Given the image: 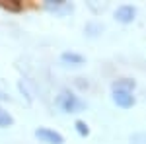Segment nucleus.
Wrapping results in <instances>:
<instances>
[{"label": "nucleus", "instance_id": "obj_1", "mask_svg": "<svg viewBox=\"0 0 146 144\" xmlns=\"http://www.w3.org/2000/svg\"><path fill=\"white\" fill-rule=\"evenodd\" d=\"M55 105L60 111H64V113H78V111L86 109V103L68 88H62L58 92V96H56V100H55Z\"/></svg>", "mask_w": 146, "mask_h": 144}, {"label": "nucleus", "instance_id": "obj_2", "mask_svg": "<svg viewBox=\"0 0 146 144\" xmlns=\"http://www.w3.org/2000/svg\"><path fill=\"white\" fill-rule=\"evenodd\" d=\"M35 136L45 144H64V136L62 134L53 131V129H47V127L35 129Z\"/></svg>", "mask_w": 146, "mask_h": 144}, {"label": "nucleus", "instance_id": "obj_3", "mask_svg": "<svg viewBox=\"0 0 146 144\" xmlns=\"http://www.w3.org/2000/svg\"><path fill=\"white\" fill-rule=\"evenodd\" d=\"M111 98H113V103L121 109H131L136 103V98L133 96V92H125V90H113Z\"/></svg>", "mask_w": 146, "mask_h": 144}, {"label": "nucleus", "instance_id": "obj_4", "mask_svg": "<svg viewBox=\"0 0 146 144\" xmlns=\"http://www.w3.org/2000/svg\"><path fill=\"white\" fill-rule=\"evenodd\" d=\"M136 18V6L133 4H121L117 10H115V20L119 23H133Z\"/></svg>", "mask_w": 146, "mask_h": 144}, {"label": "nucleus", "instance_id": "obj_5", "mask_svg": "<svg viewBox=\"0 0 146 144\" xmlns=\"http://www.w3.org/2000/svg\"><path fill=\"white\" fill-rule=\"evenodd\" d=\"M45 8L49 12H55V14H68V12H72L74 6L68 4L66 0H47Z\"/></svg>", "mask_w": 146, "mask_h": 144}, {"label": "nucleus", "instance_id": "obj_6", "mask_svg": "<svg viewBox=\"0 0 146 144\" xmlns=\"http://www.w3.org/2000/svg\"><path fill=\"white\" fill-rule=\"evenodd\" d=\"M60 60H62L64 64H72V66H82L86 58L80 55V53H74V51H64V53L60 55Z\"/></svg>", "mask_w": 146, "mask_h": 144}, {"label": "nucleus", "instance_id": "obj_7", "mask_svg": "<svg viewBox=\"0 0 146 144\" xmlns=\"http://www.w3.org/2000/svg\"><path fill=\"white\" fill-rule=\"evenodd\" d=\"M113 90H125V92H133L136 88V82L133 78H119V80H115L113 82Z\"/></svg>", "mask_w": 146, "mask_h": 144}, {"label": "nucleus", "instance_id": "obj_8", "mask_svg": "<svg viewBox=\"0 0 146 144\" xmlns=\"http://www.w3.org/2000/svg\"><path fill=\"white\" fill-rule=\"evenodd\" d=\"M14 125V117L10 115V111H6L0 105V129H8Z\"/></svg>", "mask_w": 146, "mask_h": 144}, {"label": "nucleus", "instance_id": "obj_9", "mask_svg": "<svg viewBox=\"0 0 146 144\" xmlns=\"http://www.w3.org/2000/svg\"><path fill=\"white\" fill-rule=\"evenodd\" d=\"M74 129H76V133H78L82 138L90 136V127H88V123L82 121V119H76V121H74Z\"/></svg>", "mask_w": 146, "mask_h": 144}, {"label": "nucleus", "instance_id": "obj_10", "mask_svg": "<svg viewBox=\"0 0 146 144\" xmlns=\"http://www.w3.org/2000/svg\"><path fill=\"white\" fill-rule=\"evenodd\" d=\"M101 31H103V25H101V23H96V22L86 23V33L90 35V37H96V35H100Z\"/></svg>", "mask_w": 146, "mask_h": 144}, {"label": "nucleus", "instance_id": "obj_11", "mask_svg": "<svg viewBox=\"0 0 146 144\" xmlns=\"http://www.w3.org/2000/svg\"><path fill=\"white\" fill-rule=\"evenodd\" d=\"M12 2H14V0H8V2H6V0H0V6H2V8H8V10H14V12H18L22 8L20 4H12Z\"/></svg>", "mask_w": 146, "mask_h": 144}, {"label": "nucleus", "instance_id": "obj_12", "mask_svg": "<svg viewBox=\"0 0 146 144\" xmlns=\"http://www.w3.org/2000/svg\"><path fill=\"white\" fill-rule=\"evenodd\" d=\"M0 100H2V101H8V100H10V96H8V94H4V92L0 90Z\"/></svg>", "mask_w": 146, "mask_h": 144}]
</instances>
